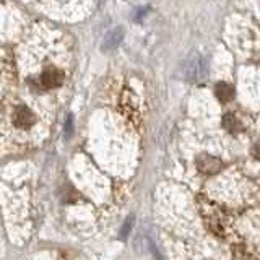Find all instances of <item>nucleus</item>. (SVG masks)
I'll return each instance as SVG.
<instances>
[{
	"mask_svg": "<svg viewBox=\"0 0 260 260\" xmlns=\"http://www.w3.org/2000/svg\"><path fill=\"white\" fill-rule=\"evenodd\" d=\"M120 36H122V31H114L112 35H109L108 38H106L103 49H112L114 46H117L119 41H120Z\"/></svg>",
	"mask_w": 260,
	"mask_h": 260,
	"instance_id": "0eeeda50",
	"label": "nucleus"
},
{
	"mask_svg": "<svg viewBox=\"0 0 260 260\" xmlns=\"http://www.w3.org/2000/svg\"><path fill=\"white\" fill-rule=\"evenodd\" d=\"M207 73L205 60L202 59L199 54H193L185 63V75L190 80H202Z\"/></svg>",
	"mask_w": 260,
	"mask_h": 260,
	"instance_id": "f03ea898",
	"label": "nucleus"
},
{
	"mask_svg": "<svg viewBox=\"0 0 260 260\" xmlns=\"http://www.w3.org/2000/svg\"><path fill=\"white\" fill-rule=\"evenodd\" d=\"M32 122H35V114L31 112V109L28 108V106H24V104L16 106L15 111H13V124H15V127L28 128V127L32 125Z\"/></svg>",
	"mask_w": 260,
	"mask_h": 260,
	"instance_id": "7ed1b4c3",
	"label": "nucleus"
},
{
	"mask_svg": "<svg viewBox=\"0 0 260 260\" xmlns=\"http://www.w3.org/2000/svg\"><path fill=\"white\" fill-rule=\"evenodd\" d=\"M252 156L255 159H260V140L254 145V148H252Z\"/></svg>",
	"mask_w": 260,
	"mask_h": 260,
	"instance_id": "6e6552de",
	"label": "nucleus"
},
{
	"mask_svg": "<svg viewBox=\"0 0 260 260\" xmlns=\"http://www.w3.org/2000/svg\"><path fill=\"white\" fill-rule=\"evenodd\" d=\"M197 168L203 174H216L223 169V162L210 154H200L197 158Z\"/></svg>",
	"mask_w": 260,
	"mask_h": 260,
	"instance_id": "20e7f679",
	"label": "nucleus"
},
{
	"mask_svg": "<svg viewBox=\"0 0 260 260\" xmlns=\"http://www.w3.org/2000/svg\"><path fill=\"white\" fill-rule=\"evenodd\" d=\"M215 94L221 103H230L234 98V88L230 83H224V81H221V83L216 85Z\"/></svg>",
	"mask_w": 260,
	"mask_h": 260,
	"instance_id": "39448f33",
	"label": "nucleus"
},
{
	"mask_svg": "<svg viewBox=\"0 0 260 260\" xmlns=\"http://www.w3.org/2000/svg\"><path fill=\"white\" fill-rule=\"evenodd\" d=\"M221 124H223V127L226 130H230V132H236V130L241 127L239 120H238V117L234 116V114H224Z\"/></svg>",
	"mask_w": 260,
	"mask_h": 260,
	"instance_id": "423d86ee",
	"label": "nucleus"
},
{
	"mask_svg": "<svg viewBox=\"0 0 260 260\" xmlns=\"http://www.w3.org/2000/svg\"><path fill=\"white\" fill-rule=\"evenodd\" d=\"M63 78L65 75L59 70V69H54V67H49L46 69L41 75L36 78V85L41 89H52V88H59L63 83Z\"/></svg>",
	"mask_w": 260,
	"mask_h": 260,
	"instance_id": "f257e3e1",
	"label": "nucleus"
}]
</instances>
